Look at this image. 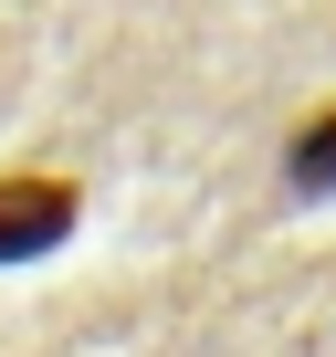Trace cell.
Masks as SVG:
<instances>
[{
  "label": "cell",
  "instance_id": "1",
  "mask_svg": "<svg viewBox=\"0 0 336 357\" xmlns=\"http://www.w3.org/2000/svg\"><path fill=\"white\" fill-rule=\"evenodd\" d=\"M74 221H84L74 178H53V168H11L0 178V263H43L53 242H74Z\"/></svg>",
  "mask_w": 336,
  "mask_h": 357
},
{
  "label": "cell",
  "instance_id": "2",
  "mask_svg": "<svg viewBox=\"0 0 336 357\" xmlns=\"http://www.w3.org/2000/svg\"><path fill=\"white\" fill-rule=\"evenodd\" d=\"M284 178H294V190H336V105H315V116L294 126V147H284Z\"/></svg>",
  "mask_w": 336,
  "mask_h": 357
}]
</instances>
